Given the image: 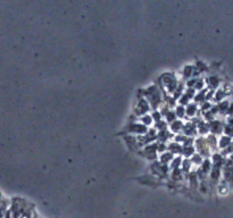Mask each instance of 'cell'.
Masks as SVG:
<instances>
[{
    "mask_svg": "<svg viewBox=\"0 0 233 218\" xmlns=\"http://www.w3.org/2000/svg\"><path fill=\"white\" fill-rule=\"evenodd\" d=\"M144 122L147 123V124L150 123V117H149V116H146V117H144Z\"/></svg>",
    "mask_w": 233,
    "mask_h": 218,
    "instance_id": "6da1fadb",
    "label": "cell"
}]
</instances>
